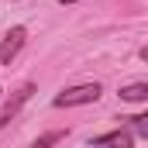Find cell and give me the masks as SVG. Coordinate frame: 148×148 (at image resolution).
<instances>
[{
    "mask_svg": "<svg viewBox=\"0 0 148 148\" xmlns=\"http://www.w3.org/2000/svg\"><path fill=\"white\" fill-rule=\"evenodd\" d=\"M93 148H134V138H131V131H110V134H100V138H93Z\"/></svg>",
    "mask_w": 148,
    "mask_h": 148,
    "instance_id": "cell-3",
    "label": "cell"
},
{
    "mask_svg": "<svg viewBox=\"0 0 148 148\" xmlns=\"http://www.w3.org/2000/svg\"><path fill=\"white\" fill-rule=\"evenodd\" d=\"M62 138H66V131H48V134H41L31 148H52L55 141H62Z\"/></svg>",
    "mask_w": 148,
    "mask_h": 148,
    "instance_id": "cell-6",
    "label": "cell"
},
{
    "mask_svg": "<svg viewBox=\"0 0 148 148\" xmlns=\"http://www.w3.org/2000/svg\"><path fill=\"white\" fill-rule=\"evenodd\" d=\"M121 100H127V103H145L148 100V83H131V86H124V90H121Z\"/></svg>",
    "mask_w": 148,
    "mask_h": 148,
    "instance_id": "cell-5",
    "label": "cell"
},
{
    "mask_svg": "<svg viewBox=\"0 0 148 148\" xmlns=\"http://www.w3.org/2000/svg\"><path fill=\"white\" fill-rule=\"evenodd\" d=\"M100 83H83V86H73V90H62L55 97V107H83V103H97L100 100Z\"/></svg>",
    "mask_w": 148,
    "mask_h": 148,
    "instance_id": "cell-1",
    "label": "cell"
},
{
    "mask_svg": "<svg viewBox=\"0 0 148 148\" xmlns=\"http://www.w3.org/2000/svg\"><path fill=\"white\" fill-rule=\"evenodd\" d=\"M59 3H62V7H66V3H76V0H59Z\"/></svg>",
    "mask_w": 148,
    "mask_h": 148,
    "instance_id": "cell-8",
    "label": "cell"
},
{
    "mask_svg": "<svg viewBox=\"0 0 148 148\" xmlns=\"http://www.w3.org/2000/svg\"><path fill=\"white\" fill-rule=\"evenodd\" d=\"M131 127H134V134H141V138H145V134H148V117H145V114L131 117Z\"/></svg>",
    "mask_w": 148,
    "mask_h": 148,
    "instance_id": "cell-7",
    "label": "cell"
},
{
    "mask_svg": "<svg viewBox=\"0 0 148 148\" xmlns=\"http://www.w3.org/2000/svg\"><path fill=\"white\" fill-rule=\"evenodd\" d=\"M24 38H28L24 28H10V31L3 35V45H0V62H3V66H10V62L17 59V52H21Z\"/></svg>",
    "mask_w": 148,
    "mask_h": 148,
    "instance_id": "cell-2",
    "label": "cell"
},
{
    "mask_svg": "<svg viewBox=\"0 0 148 148\" xmlns=\"http://www.w3.org/2000/svg\"><path fill=\"white\" fill-rule=\"evenodd\" d=\"M0 93H3V90H0Z\"/></svg>",
    "mask_w": 148,
    "mask_h": 148,
    "instance_id": "cell-9",
    "label": "cell"
},
{
    "mask_svg": "<svg viewBox=\"0 0 148 148\" xmlns=\"http://www.w3.org/2000/svg\"><path fill=\"white\" fill-rule=\"evenodd\" d=\"M31 93H35V86H31V83H24V86H21V90L14 93V100H10V103H7V107L0 110V127H3V124H7V121H10V117H14L17 110H21V103H24V100H28Z\"/></svg>",
    "mask_w": 148,
    "mask_h": 148,
    "instance_id": "cell-4",
    "label": "cell"
}]
</instances>
